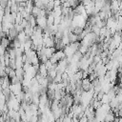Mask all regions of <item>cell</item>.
<instances>
[{
	"label": "cell",
	"instance_id": "cell-3",
	"mask_svg": "<svg viewBox=\"0 0 122 122\" xmlns=\"http://www.w3.org/2000/svg\"><path fill=\"white\" fill-rule=\"evenodd\" d=\"M36 23L37 26L40 27L41 29L45 30L48 27V21H47V17H37L36 18Z\"/></svg>",
	"mask_w": 122,
	"mask_h": 122
},
{
	"label": "cell",
	"instance_id": "cell-10",
	"mask_svg": "<svg viewBox=\"0 0 122 122\" xmlns=\"http://www.w3.org/2000/svg\"><path fill=\"white\" fill-rule=\"evenodd\" d=\"M89 50H90V47H89V46L84 45V44H81V46L79 47V50H78V51H79L83 55H85L86 53L89 52Z\"/></svg>",
	"mask_w": 122,
	"mask_h": 122
},
{
	"label": "cell",
	"instance_id": "cell-8",
	"mask_svg": "<svg viewBox=\"0 0 122 122\" xmlns=\"http://www.w3.org/2000/svg\"><path fill=\"white\" fill-rule=\"evenodd\" d=\"M114 119H115L114 112H113L112 110L110 112H108V113L106 114V117H105V121H104V122H112V121H114Z\"/></svg>",
	"mask_w": 122,
	"mask_h": 122
},
{
	"label": "cell",
	"instance_id": "cell-13",
	"mask_svg": "<svg viewBox=\"0 0 122 122\" xmlns=\"http://www.w3.org/2000/svg\"><path fill=\"white\" fill-rule=\"evenodd\" d=\"M101 102H102V104H110L111 99H110V97H109V95H108L107 93H105V94L103 95V97H102V99H101Z\"/></svg>",
	"mask_w": 122,
	"mask_h": 122
},
{
	"label": "cell",
	"instance_id": "cell-12",
	"mask_svg": "<svg viewBox=\"0 0 122 122\" xmlns=\"http://www.w3.org/2000/svg\"><path fill=\"white\" fill-rule=\"evenodd\" d=\"M48 90L55 92V91L57 90V83H55V82H51V83L49 84V86H48Z\"/></svg>",
	"mask_w": 122,
	"mask_h": 122
},
{
	"label": "cell",
	"instance_id": "cell-1",
	"mask_svg": "<svg viewBox=\"0 0 122 122\" xmlns=\"http://www.w3.org/2000/svg\"><path fill=\"white\" fill-rule=\"evenodd\" d=\"M10 89L11 92L16 96V95H18L20 92H23V85H22L21 82H20V83H17V84H10Z\"/></svg>",
	"mask_w": 122,
	"mask_h": 122
},
{
	"label": "cell",
	"instance_id": "cell-6",
	"mask_svg": "<svg viewBox=\"0 0 122 122\" xmlns=\"http://www.w3.org/2000/svg\"><path fill=\"white\" fill-rule=\"evenodd\" d=\"M69 38H70V41L71 43H74V42H77V41H80L81 42V39H80V36L73 33L72 31L69 33Z\"/></svg>",
	"mask_w": 122,
	"mask_h": 122
},
{
	"label": "cell",
	"instance_id": "cell-5",
	"mask_svg": "<svg viewBox=\"0 0 122 122\" xmlns=\"http://www.w3.org/2000/svg\"><path fill=\"white\" fill-rule=\"evenodd\" d=\"M30 37H29L27 34H26V32L25 31H21V32H19L18 33V36H17V39H18V41L21 43V44H24L27 40H29Z\"/></svg>",
	"mask_w": 122,
	"mask_h": 122
},
{
	"label": "cell",
	"instance_id": "cell-7",
	"mask_svg": "<svg viewBox=\"0 0 122 122\" xmlns=\"http://www.w3.org/2000/svg\"><path fill=\"white\" fill-rule=\"evenodd\" d=\"M10 40L9 39V37L7 36V37H3L2 39H1V46H3L4 48H6L7 50L10 47Z\"/></svg>",
	"mask_w": 122,
	"mask_h": 122
},
{
	"label": "cell",
	"instance_id": "cell-11",
	"mask_svg": "<svg viewBox=\"0 0 122 122\" xmlns=\"http://www.w3.org/2000/svg\"><path fill=\"white\" fill-rule=\"evenodd\" d=\"M41 10H42V9H40V8H38V7H36V6H34L33 9H32V11H31V15L34 16L35 18H37V17L39 16V14H40Z\"/></svg>",
	"mask_w": 122,
	"mask_h": 122
},
{
	"label": "cell",
	"instance_id": "cell-9",
	"mask_svg": "<svg viewBox=\"0 0 122 122\" xmlns=\"http://www.w3.org/2000/svg\"><path fill=\"white\" fill-rule=\"evenodd\" d=\"M54 54H55V56L57 57V59H58L59 61H61V60H63V59L66 58V54H65V52H64L63 50H58V51H56V52H55Z\"/></svg>",
	"mask_w": 122,
	"mask_h": 122
},
{
	"label": "cell",
	"instance_id": "cell-16",
	"mask_svg": "<svg viewBox=\"0 0 122 122\" xmlns=\"http://www.w3.org/2000/svg\"><path fill=\"white\" fill-rule=\"evenodd\" d=\"M8 75H9V77L11 79V78H13V77H15L16 76V70H13V69H11L10 70V71L8 73Z\"/></svg>",
	"mask_w": 122,
	"mask_h": 122
},
{
	"label": "cell",
	"instance_id": "cell-20",
	"mask_svg": "<svg viewBox=\"0 0 122 122\" xmlns=\"http://www.w3.org/2000/svg\"><path fill=\"white\" fill-rule=\"evenodd\" d=\"M112 122H113V121H112Z\"/></svg>",
	"mask_w": 122,
	"mask_h": 122
},
{
	"label": "cell",
	"instance_id": "cell-19",
	"mask_svg": "<svg viewBox=\"0 0 122 122\" xmlns=\"http://www.w3.org/2000/svg\"><path fill=\"white\" fill-rule=\"evenodd\" d=\"M119 122H122V117H119Z\"/></svg>",
	"mask_w": 122,
	"mask_h": 122
},
{
	"label": "cell",
	"instance_id": "cell-2",
	"mask_svg": "<svg viewBox=\"0 0 122 122\" xmlns=\"http://www.w3.org/2000/svg\"><path fill=\"white\" fill-rule=\"evenodd\" d=\"M43 45H44V47H47V48L55 47L54 36H51V37H46V38H44V39H43Z\"/></svg>",
	"mask_w": 122,
	"mask_h": 122
},
{
	"label": "cell",
	"instance_id": "cell-18",
	"mask_svg": "<svg viewBox=\"0 0 122 122\" xmlns=\"http://www.w3.org/2000/svg\"><path fill=\"white\" fill-rule=\"evenodd\" d=\"M62 6L61 0H54V7H60Z\"/></svg>",
	"mask_w": 122,
	"mask_h": 122
},
{
	"label": "cell",
	"instance_id": "cell-4",
	"mask_svg": "<svg viewBox=\"0 0 122 122\" xmlns=\"http://www.w3.org/2000/svg\"><path fill=\"white\" fill-rule=\"evenodd\" d=\"M43 77H48V75H49V71H48V69H47V67H46V65L45 64H43V63H41L40 64V67H39V71H38Z\"/></svg>",
	"mask_w": 122,
	"mask_h": 122
},
{
	"label": "cell",
	"instance_id": "cell-17",
	"mask_svg": "<svg viewBox=\"0 0 122 122\" xmlns=\"http://www.w3.org/2000/svg\"><path fill=\"white\" fill-rule=\"evenodd\" d=\"M79 122H89V118L86 115H83L82 117L79 118Z\"/></svg>",
	"mask_w": 122,
	"mask_h": 122
},
{
	"label": "cell",
	"instance_id": "cell-15",
	"mask_svg": "<svg viewBox=\"0 0 122 122\" xmlns=\"http://www.w3.org/2000/svg\"><path fill=\"white\" fill-rule=\"evenodd\" d=\"M63 81V79H62V74L61 73H57V75L55 76V78L53 79V82H55V83H61Z\"/></svg>",
	"mask_w": 122,
	"mask_h": 122
},
{
	"label": "cell",
	"instance_id": "cell-14",
	"mask_svg": "<svg viewBox=\"0 0 122 122\" xmlns=\"http://www.w3.org/2000/svg\"><path fill=\"white\" fill-rule=\"evenodd\" d=\"M83 30H84V29H82V28H80V27H76V28L73 29L72 32L75 33V34H77V35H81V33L83 32Z\"/></svg>",
	"mask_w": 122,
	"mask_h": 122
}]
</instances>
